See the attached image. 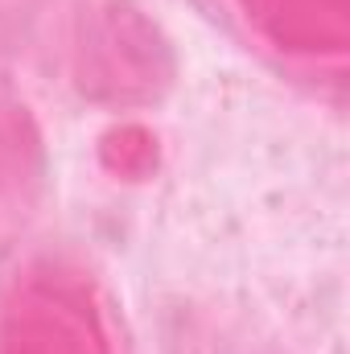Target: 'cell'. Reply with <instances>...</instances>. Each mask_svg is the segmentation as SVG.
<instances>
[{
	"mask_svg": "<svg viewBox=\"0 0 350 354\" xmlns=\"http://www.w3.org/2000/svg\"><path fill=\"white\" fill-rule=\"evenodd\" d=\"M0 354H107L99 322L79 288L29 280L4 317Z\"/></svg>",
	"mask_w": 350,
	"mask_h": 354,
	"instance_id": "1",
	"label": "cell"
}]
</instances>
